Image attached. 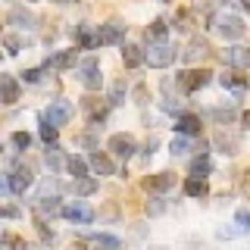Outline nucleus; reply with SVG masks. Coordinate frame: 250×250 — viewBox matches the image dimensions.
Here are the masks:
<instances>
[{
    "instance_id": "obj_1",
    "label": "nucleus",
    "mask_w": 250,
    "mask_h": 250,
    "mask_svg": "<svg viewBox=\"0 0 250 250\" xmlns=\"http://www.w3.org/2000/svg\"><path fill=\"white\" fill-rule=\"evenodd\" d=\"M175 82H178V88H182L185 94H194V91L207 88V84L213 82V72H209V69H188V72L175 75Z\"/></svg>"
},
{
    "instance_id": "obj_2",
    "label": "nucleus",
    "mask_w": 250,
    "mask_h": 250,
    "mask_svg": "<svg viewBox=\"0 0 250 250\" xmlns=\"http://www.w3.org/2000/svg\"><path fill=\"white\" fill-rule=\"evenodd\" d=\"M144 53H147V62H150L153 69H169L172 62H175V47L169 41H153Z\"/></svg>"
},
{
    "instance_id": "obj_3",
    "label": "nucleus",
    "mask_w": 250,
    "mask_h": 250,
    "mask_svg": "<svg viewBox=\"0 0 250 250\" xmlns=\"http://www.w3.org/2000/svg\"><path fill=\"white\" fill-rule=\"evenodd\" d=\"M213 25H216V31L225 38V41H238V38H244V31H247V25L241 22V16H231V13L216 16Z\"/></svg>"
},
{
    "instance_id": "obj_4",
    "label": "nucleus",
    "mask_w": 250,
    "mask_h": 250,
    "mask_svg": "<svg viewBox=\"0 0 250 250\" xmlns=\"http://www.w3.org/2000/svg\"><path fill=\"white\" fill-rule=\"evenodd\" d=\"M75 75H78V82H82L88 91H97L100 82H104V75H100V62L94 60V57L78 62V66H75Z\"/></svg>"
},
{
    "instance_id": "obj_5",
    "label": "nucleus",
    "mask_w": 250,
    "mask_h": 250,
    "mask_svg": "<svg viewBox=\"0 0 250 250\" xmlns=\"http://www.w3.org/2000/svg\"><path fill=\"white\" fill-rule=\"evenodd\" d=\"M106 147H109V153H116L119 160H131V156L138 153V141L131 138V135H125V131L113 135V138L106 141Z\"/></svg>"
},
{
    "instance_id": "obj_6",
    "label": "nucleus",
    "mask_w": 250,
    "mask_h": 250,
    "mask_svg": "<svg viewBox=\"0 0 250 250\" xmlns=\"http://www.w3.org/2000/svg\"><path fill=\"white\" fill-rule=\"evenodd\" d=\"M47 122H50V125H57V128H60V125H66L69 119H72V116H75V106H72V100H53V104L50 106H47Z\"/></svg>"
},
{
    "instance_id": "obj_7",
    "label": "nucleus",
    "mask_w": 250,
    "mask_h": 250,
    "mask_svg": "<svg viewBox=\"0 0 250 250\" xmlns=\"http://www.w3.org/2000/svg\"><path fill=\"white\" fill-rule=\"evenodd\" d=\"M60 216H62V219H69V222H78V225H91L97 213H94V209H91L84 200H75V203H66Z\"/></svg>"
},
{
    "instance_id": "obj_8",
    "label": "nucleus",
    "mask_w": 250,
    "mask_h": 250,
    "mask_svg": "<svg viewBox=\"0 0 250 250\" xmlns=\"http://www.w3.org/2000/svg\"><path fill=\"white\" fill-rule=\"evenodd\" d=\"M219 57H222V62H225V66H231V69H250V47H244V44L225 47Z\"/></svg>"
},
{
    "instance_id": "obj_9",
    "label": "nucleus",
    "mask_w": 250,
    "mask_h": 250,
    "mask_svg": "<svg viewBox=\"0 0 250 250\" xmlns=\"http://www.w3.org/2000/svg\"><path fill=\"white\" fill-rule=\"evenodd\" d=\"M125 38V25L119 19H109L104 25H97V44L100 47H109V44H119Z\"/></svg>"
},
{
    "instance_id": "obj_10",
    "label": "nucleus",
    "mask_w": 250,
    "mask_h": 250,
    "mask_svg": "<svg viewBox=\"0 0 250 250\" xmlns=\"http://www.w3.org/2000/svg\"><path fill=\"white\" fill-rule=\"evenodd\" d=\"M213 144H216L222 153H229V156H234V153L241 150V138H238V131H231L229 125H222V128H219L216 135H213Z\"/></svg>"
},
{
    "instance_id": "obj_11",
    "label": "nucleus",
    "mask_w": 250,
    "mask_h": 250,
    "mask_svg": "<svg viewBox=\"0 0 250 250\" xmlns=\"http://www.w3.org/2000/svg\"><path fill=\"white\" fill-rule=\"evenodd\" d=\"M31 185H35V172H31V166H19L10 175V191L16 194V197H22Z\"/></svg>"
},
{
    "instance_id": "obj_12",
    "label": "nucleus",
    "mask_w": 250,
    "mask_h": 250,
    "mask_svg": "<svg viewBox=\"0 0 250 250\" xmlns=\"http://www.w3.org/2000/svg\"><path fill=\"white\" fill-rule=\"evenodd\" d=\"M141 185H144L147 194H166L169 188L175 185V175H172V172H156V175H147Z\"/></svg>"
},
{
    "instance_id": "obj_13",
    "label": "nucleus",
    "mask_w": 250,
    "mask_h": 250,
    "mask_svg": "<svg viewBox=\"0 0 250 250\" xmlns=\"http://www.w3.org/2000/svg\"><path fill=\"white\" fill-rule=\"evenodd\" d=\"M207 57H209V41H207V38H191L188 47L182 50V60L185 62H200V60H207Z\"/></svg>"
},
{
    "instance_id": "obj_14",
    "label": "nucleus",
    "mask_w": 250,
    "mask_h": 250,
    "mask_svg": "<svg viewBox=\"0 0 250 250\" xmlns=\"http://www.w3.org/2000/svg\"><path fill=\"white\" fill-rule=\"evenodd\" d=\"M219 84L225 91H231L234 97H244V91L250 88V78L241 75V72H225V75H219Z\"/></svg>"
},
{
    "instance_id": "obj_15",
    "label": "nucleus",
    "mask_w": 250,
    "mask_h": 250,
    "mask_svg": "<svg viewBox=\"0 0 250 250\" xmlns=\"http://www.w3.org/2000/svg\"><path fill=\"white\" fill-rule=\"evenodd\" d=\"M175 135L197 138V135H200V116H194V113H182V116L175 119Z\"/></svg>"
},
{
    "instance_id": "obj_16",
    "label": "nucleus",
    "mask_w": 250,
    "mask_h": 250,
    "mask_svg": "<svg viewBox=\"0 0 250 250\" xmlns=\"http://www.w3.org/2000/svg\"><path fill=\"white\" fill-rule=\"evenodd\" d=\"M19 100V82L13 75H0V106H13Z\"/></svg>"
},
{
    "instance_id": "obj_17",
    "label": "nucleus",
    "mask_w": 250,
    "mask_h": 250,
    "mask_svg": "<svg viewBox=\"0 0 250 250\" xmlns=\"http://www.w3.org/2000/svg\"><path fill=\"white\" fill-rule=\"evenodd\" d=\"M169 150H172V156H188L191 150H200V153H207V144H194L191 138H185V135H175L172 138V144H169Z\"/></svg>"
},
{
    "instance_id": "obj_18",
    "label": "nucleus",
    "mask_w": 250,
    "mask_h": 250,
    "mask_svg": "<svg viewBox=\"0 0 250 250\" xmlns=\"http://www.w3.org/2000/svg\"><path fill=\"white\" fill-rule=\"evenodd\" d=\"M78 47H72V50H60V53H53L50 60H47V69H57V72H62V69H72L78 66Z\"/></svg>"
},
{
    "instance_id": "obj_19",
    "label": "nucleus",
    "mask_w": 250,
    "mask_h": 250,
    "mask_svg": "<svg viewBox=\"0 0 250 250\" xmlns=\"http://www.w3.org/2000/svg\"><path fill=\"white\" fill-rule=\"evenodd\" d=\"M75 47L78 50H94V47H100L97 44V28L94 25H78L75 28Z\"/></svg>"
},
{
    "instance_id": "obj_20",
    "label": "nucleus",
    "mask_w": 250,
    "mask_h": 250,
    "mask_svg": "<svg viewBox=\"0 0 250 250\" xmlns=\"http://www.w3.org/2000/svg\"><path fill=\"white\" fill-rule=\"evenodd\" d=\"M88 166L97 172V175H116V166H113V160H109L106 153H100V150H94L88 156Z\"/></svg>"
},
{
    "instance_id": "obj_21",
    "label": "nucleus",
    "mask_w": 250,
    "mask_h": 250,
    "mask_svg": "<svg viewBox=\"0 0 250 250\" xmlns=\"http://www.w3.org/2000/svg\"><path fill=\"white\" fill-rule=\"evenodd\" d=\"M122 62H125L128 69H138L141 62H147L144 47H138V44H125V47H122Z\"/></svg>"
},
{
    "instance_id": "obj_22",
    "label": "nucleus",
    "mask_w": 250,
    "mask_h": 250,
    "mask_svg": "<svg viewBox=\"0 0 250 250\" xmlns=\"http://www.w3.org/2000/svg\"><path fill=\"white\" fill-rule=\"evenodd\" d=\"M6 22L16 25V28H35V16H31L25 6H13L10 16H6Z\"/></svg>"
},
{
    "instance_id": "obj_23",
    "label": "nucleus",
    "mask_w": 250,
    "mask_h": 250,
    "mask_svg": "<svg viewBox=\"0 0 250 250\" xmlns=\"http://www.w3.org/2000/svg\"><path fill=\"white\" fill-rule=\"evenodd\" d=\"M185 194H188V197H194V200L207 197V194H209V185H207V178H197V175L185 178Z\"/></svg>"
},
{
    "instance_id": "obj_24",
    "label": "nucleus",
    "mask_w": 250,
    "mask_h": 250,
    "mask_svg": "<svg viewBox=\"0 0 250 250\" xmlns=\"http://www.w3.org/2000/svg\"><path fill=\"white\" fill-rule=\"evenodd\" d=\"M72 191H75V197H91V194L97 191V178H91V175L75 178V182H72Z\"/></svg>"
},
{
    "instance_id": "obj_25",
    "label": "nucleus",
    "mask_w": 250,
    "mask_h": 250,
    "mask_svg": "<svg viewBox=\"0 0 250 250\" xmlns=\"http://www.w3.org/2000/svg\"><path fill=\"white\" fill-rule=\"evenodd\" d=\"M209 172H213V163H209V156H207V153H200V156H194V160H191V175L207 178Z\"/></svg>"
},
{
    "instance_id": "obj_26",
    "label": "nucleus",
    "mask_w": 250,
    "mask_h": 250,
    "mask_svg": "<svg viewBox=\"0 0 250 250\" xmlns=\"http://www.w3.org/2000/svg\"><path fill=\"white\" fill-rule=\"evenodd\" d=\"M38 131H41V141H44L47 147H50V144H57V138H60V128H57V125H50V122H47V116H41V125H38Z\"/></svg>"
},
{
    "instance_id": "obj_27",
    "label": "nucleus",
    "mask_w": 250,
    "mask_h": 250,
    "mask_svg": "<svg viewBox=\"0 0 250 250\" xmlns=\"http://www.w3.org/2000/svg\"><path fill=\"white\" fill-rule=\"evenodd\" d=\"M0 250H28V244H25V238L6 231V234H0Z\"/></svg>"
},
{
    "instance_id": "obj_28",
    "label": "nucleus",
    "mask_w": 250,
    "mask_h": 250,
    "mask_svg": "<svg viewBox=\"0 0 250 250\" xmlns=\"http://www.w3.org/2000/svg\"><path fill=\"white\" fill-rule=\"evenodd\" d=\"M166 31H169V25H166V22H163V19H153L150 22V25H147V41H166Z\"/></svg>"
},
{
    "instance_id": "obj_29",
    "label": "nucleus",
    "mask_w": 250,
    "mask_h": 250,
    "mask_svg": "<svg viewBox=\"0 0 250 250\" xmlns=\"http://www.w3.org/2000/svg\"><path fill=\"white\" fill-rule=\"evenodd\" d=\"M66 169H69L72 178H84V175H88V160H82V156H69Z\"/></svg>"
},
{
    "instance_id": "obj_30",
    "label": "nucleus",
    "mask_w": 250,
    "mask_h": 250,
    "mask_svg": "<svg viewBox=\"0 0 250 250\" xmlns=\"http://www.w3.org/2000/svg\"><path fill=\"white\" fill-rule=\"evenodd\" d=\"M44 163H47V166H50L53 172L62 169V153H60V147H57V144H50V147L44 150Z\"/></svg>"
},
{
    "instance_id": "obj_31",
    "label": "nucleus",
    "mask_w": 250,
    "mask_h": 250,
    "mask_svg": "<svg viewBox=\"0 0 250 250\" xmlns=\"http://www.w3.org/2000/svg\"><path fill=\"white\" fill-rule=\"evenodd\" d=\"M94 244L100 250H122V241L113 238V234H94Z\"/></svg>"
},
{
    "instance_id": "obj_32",
    "label": "nucleus",
    "mask_w": 250,
    "mask_h": 250,
    "mask_svg": "<svg viewBox=\"0 0 250 250\" xmlns=\"http://www.w3.org/2000/svg\"><path fill=\"white\" fill-rule=\"evenodd\" d=\"M234 225H238V231H241V234H247V231H250V209H247V207H241L238 213H234Z\"/></svg>"
},
{
    "instance_id": "obj_33",
    "label": "nucleus",
    "mask_w": 250,
    "mask_h": 250,
    "mask_svg": "<svg viewBox=\"0 0 250 250\" xmlns=\"http://www.w3.org/2000/svg\"><path fill=\"white\" fill-rule=\"evenodd\" d=\"M10 144L16 147V150H28V147H31V135H25V131H16V135L10 138Z\"/></svg>"
},
{
    "instance_id": "obj_34",
    "label": "nucleus",
    "mask_w": 250,
    "mask_h": 250,
    "mask_svg": "<svg viewBox=\"0 0 250 250\" xmlns=\"http://www.w3.org/2000/svg\"><path fill=\"white\" fill-rule=\"evenodd\" d=\"M122 97H125V82H116L109 88V104H122Z\"/></svg>"
},
{
    "instance_id": "obj_35",
    "label": "nucleus",
    "mask_w": 250,
    "mask_h": 250,
    "mask_svg": "<svg viewBox=\"0 0 250 250\" xmlns=\"http://www.w3.org/2000/svg\"><path fill=\"white\" fill-rule=\"evenodd\" d=\"M163 209H166V203H163L160 197H153V200H147V207H144V213L147 216H160Z\"/></svg>"
},
{
    "instance_id": "obj_36",
    "label": "nucleus",
    "mask_w": 250,
    "mask_h": 250,
    "mask_svg": "<svg viewBox=\"0 0 250 250\" xmlns=\"http://www.w3.org/2000/svg\"><path fill=\"white\" fill-rule=\"evenodd\" d=\"M6 53H19L22 50V41H19V38H16V35H10V38H6Z\"/></svg>"
},
{
    "instance_id": "obj_37",
    "label": "nucleus",
    "mask_w": 250,
    "mask_h": 250,
    "mask_svg": "<svg viewBox=\"0 0 250 250\" xmlns=\"http://www.w3.org/2000/svg\"><path fill=\"white\" fill-rule=\"evenodd\" d=\"M22 78H25L28 84H35L38 78H41V69H25V72H22Z\"/></svg>"
},
{
    "instance_id": "obj_38",
    "label": "nucleus",
    "mask_w": 250,
    "mask_h": 250,
    "mask_svg": "<svg viewBox=\"0 0 250 250\" xmlns=\"http://www.w3.org/2000/svg\"><path fill=\"white\" fill-rule=\"evenodd\" d=\"M6 191H10V178H0V197H3Z\"/></svg>"
},
{
    "instance_id": "obj_39",
    "label": "nucleus",
    "mask_w": 250,
    "mask_h": 250,
    "mask_svg": "<svg viewBox=\"0 0 250 250\" xmlns=\"http://www.w3.org/2000/svg\"><path fill=\"white\" fill-rule=\"evenodd\" d=\"M66 250H88V247H84V244H82V241H78V244H69Z\"/></svg>"
},
{
    "instance_id": "obj_40",
    "label": "nucleus",
    "mask_w": 250,
    "mask_h": 250,
    "mask_svg": "<svg viewBox=\"0 0 250 250\" xmlns=\"http://www.w3.org/2000/svg\"><path fill=\"white\" fill-rule=\"evenodd\" d=\"M241 122H244V125H250V109H247L244 116H241Z\"/></svg>"
},
{
    "instance_id": "obj_41",
    "label": "nucleus",
    "mask_w": 250,
    "mask_h": 250,
    "mask_svg": "<svg viewBox=\"0 0 250 250\" xmlns=\"http://www.w3.org/2000/svg\"><path fill=\"white\" fill-rule=\"evenodd\" d=\"M53 3H60V6H66V3H75V0H53Z\"/></svg>"
},
{
    "instance_id": "obj_42",
    "label": "nucleus",
    "mask_w": 250,
    "mask_h": 250,
    "mask_svg": "<svg viewBox=\"0 0 250 250\" xmlns=\"http://www.w3.org/2000/svg\"><path fill=\"white\" fill-rule=\"evenodd\" d=\"M241 3H244V10H250V0H241Z\"/></svg>"
},
{
    "instance_id": "obj_43",
    "label": "nucleus",
    "mask_w": 250,
    "mask_h": 250,
    "mask_svg": "<svg viewBox=\"0 0 250 250\" xmlns=\"http://www.w3.org/2000/svg\"><path fill=\"white\" fill-rule=\"evenodd\" d=\"M160 3H169V0H160Z\"/></svg>"
}]
</instances>
